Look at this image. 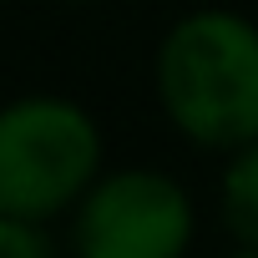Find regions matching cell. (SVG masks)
Instances as JSON below:
<instances>
[{
	"mask_svg": "<svg viewBox=\"0 0 258 258\" xmlns=\"http://www.w3.org/2000/svg\"><path fill=\"white\" fill-rule=\"evenodd\" d=\"M228 258H258V248L253 243H238V253H228Z\"/></svg>",
	"mask_w": 258,
	"mask_h": 258,
	"instance_id": "obj_6",
	"label": "cell"
},
{
	"mask_svg": "<svg viewBox=\"0 0 258 258\" xmlns=\"http://www.w3.org/2000/svg\"><path fill=\"white\" fill-rule=\"evenodd\" d=\"M101 126L66 96H16L0 106V213L51 223L101 177Z\"/></svg>",
	"mask_w": 258,
	"mask_h": 258,
	"instance_id": "obj_2",
	"label": "cell"
},
{
	"mask_svg": "<svg viewBox=\"0 0 258 258\" xmlns=\"http://www.w3.org/2000/svg\"><path fill=\"white\" fill-rule=\"evenodd\" d=\"M71 213L76 258H182L192 243V198L157 167L101 172Z\"/></svg>",
	"mask_w": 258,
	"mask_h": 258,
	"instance_id": "obj_3",
	"label": "cell"
},
{
	"mask_svg": "<svg viewBox=\"0 0 258 258\" xmlns=\"http://www.w3.org/2000/svg\"><path fill=\"white\" fill-rule=\"evenodd\" d=\"M0 258H56V238L46 233V223L0 213Z\"/></svg>",
	"mask_w": 258,
	"mask_h": 258,
	"instance_id": "obj_5",
	"label": "cell"
},
{
	"mask_svg": "<svg viewBox=\"0 0 258 258\" xmlns=\"http://www.w3.org/2000/svg\"><path fill=\"white\" fill-rule=\"evenodd\" d=\"M223 223L238 243L258 248V142L238 147L223 172Z\"/></svg>",
	"mask_w": 258,
	"mask_h": 258,
	"instance_id": "obj_4",
	"label": "cell"
},
{
	"mask_svg": "<svg viewBox=\"0 0 258 258\" xmlns=\"http://www.w3.org/2000/svg\"><path fill=\"white\" fill-rule=\"evenodd\" d=\"M66 6H91V0H66Z\"/></svg>",
	"mask_w": 258,
	"mask_h": 258,
	"instance_id": "obj_7",
	"label": "cell"
},
{
	"mask_svg": "<svg viewBox=\"0 0 258 258\" xmlns=\"http://www.w3.org/2000/svg\"><path fill=\"white\" fill-rule=\"evenodd\" d=\"M157 101L198 147L258 142V26L238 11H192L157 46Z\"/></svg>",
	"mask_w": 258,
	"mask_h": 258,
	"instance_id": "obj_1",
	"label": "cell"
}]
</instances>
